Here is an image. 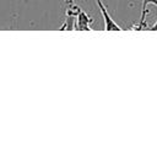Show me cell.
Returning <instances> with one entry per match:
<instances>
[{"label": "cell", "mask_w": 157, "mask_h": 157, "mask_svg": "<svg viewBox=\"0 0 157 157\" xmlns=\"http://www.w3.org/2000/svg\"><path fill=\"white\" fill-rule=\"evenodd\" d=\"M148 28H150V29H152V31H157V21H156L151 27H148Z\"/></svg>", "instance_id": "obj_4"}, {"label": "cell", "mask_w": 157, "mask_h": 157, "mask_svg": "<svg viewBox=\"0 0 157 157\" xmlns=\"http://www.w3.org/2000/svg\"><path fill=\"white\" fill-rule=\"evenodd\" d=\"M93 20L92 17L86 13L82 9L78 11L77 16H76V21H75V29L77 31H91V25H92Z\"/></svg>", "instance_id": "obj_2"}, {"label": "cell", "mask_w": 157, "mask_h": 157, "mask_svg": "<svg viewBox=\"0 0 157 157\" xmlns=\"http://www.w3.org/2000/svg\"><path fill=\"white\" fill-rule=\"evenodd\" d=\"M98 7H99V11L103 16V20H104V29L105 31H121V27L113 20V17L109 15L108 10H107V6L104 5V2L102 0H96Z\"/></svg>", "instance_id": "obj_1"}, {"label": "cell", "mask_w": 157, "mask_h": 157, "mask_svg": "<svg viewBox=\"0 0 157 157\" xmlns=\"http://www.w3.org/2000/svg\"><path fill=\"white\" fill-rule=\"evenodd\" d=\"M148 5H155L157 7V0H142V6H141V16L139 20V23L134 26L136 29H146L148 28L146 25V16H147V6Z\"/></svg>", "instance_id": "obj_3"}]
</instances>
